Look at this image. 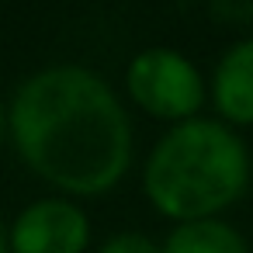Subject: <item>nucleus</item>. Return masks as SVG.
Listing matches in <instances>:
<instances>
[{
  "label": "nucleus",
  "instance_id": "423d86ee",
  "mask_svg": "<svg viewBox=\"0 0 253 253\" xmlns=\"http://www.w3.org/2000/svg\"><path fill=\"white\" fill-rule=\"evenodd\" d=\"M160 250L163 253H250L246 239L218 218L180 222Z\"/></svg>",
  "mask_w": 253,
  "mask_h": 253
},
{
  "label": "nucleus",
  "instance_id": "0eeeda50",
  "mask_svg": "<svg viewBox=\"0 0 253 253\" xmlns=\"http://www.w3.org/2000/svg\"><path fill=\"white\" fill-rule=\"evenodd\" d=\"M97 253H163V250L142 232H118V236L104 239Z\"/></svg>",
  "mask_w": 253,
  "mask_h": 253
},
{
  "label": "nucleus",
  "instance_id": "f03ea898",
  "mask_svg": "<svg viewBox=\"0 0 253 253\" xmlns=\"http://www.w3.org/2000/svg\"><path fill=\"white\" fill-rule=\"evenodd\" d=\"M142 187L160 215L201 222L246 194L250 153L229 125L191 118L156 142L142 170Z\"/></svg>",
  "mask_w": 253,
  "mask_h": 253
},
{
  "label": "nucleus",
  "instance_id": "f257e3e1",
  "mask_svg": "<svg viewBox=\"0 0 253 253\" xmlns=\"http://www.w3.org/2000/svg\"><path fill=\"white\" fill-rule=\"evenodd\" d=\"M21 160L66 194H104L132 163V125L115 90L87 66L32 73L7 108Z\"/></svg>",
  "mask_w": 253,
  "mask_h": 253
},
{
  "label": "nucleus",
  "instance_id": "39448f33",
  "mask_svg": "<svg viewBox=\"0 0 253 253\" xmlns=\"http://www.w3.org/2000/svg\"><path fill=\"white\" fill-rule=\"evenodd\" d=\"M215 108L232 125H253V39L236 42L215 66Z\"/></svg>",
  "mask_w": 253,
  "mask_h": 253
},
{
  "label": "nucleus",
  "instance_id": "1a4fd4ad",
  "mask_svg": "<svg viewBox=\"0 0 253 253\" xmlns=\"http://www.w3.org/2000/svg\"><path fill=\"white\" fill-rule=\"evenodd\" d=\"M0 253H7V236H4V229H0Z\"/></svg>",
  "mask_w": 253,
  "mask_h": 253
},
{
  "label": "nucleus",
  "instance_id": "20e7f679",
  "mask_svg": "<svg viewBox=\"0 0 253 253\" xmlns=\"http://www.w3.org/2000/svg\"><path fill=\"white\" fill-rule=\"evenodd\" d=\"M90 243V222L70 198H39L11 225V253H84Z\"/></svg>",
  "mask_w": 253,
  "mask_h": 253
},
{
  "label": "nucleus",
  "instance_id": "6e6552de",
  "mask_svg": "<svg viewBox=\"0 0 253 253\" xmlns=\"http://www.w3.org/2000/svg\"><path fill=\"white\" fill-rule=\"evenodd\" d=\"M4 128H7V108H4V101H0V139H4Z\"/></svg>",
  "mask_w": 253,
  "mask_h": 253
},
{
  "label": "nucleus",
  "instance_id": "7ed1b4c3",
  "mask_svg": "<svg viewBox=\"0 0 253 253\" xmlns=\"http://www.w3.org/2000/svg\"><path fill=\"white\" fill-rule=\"evenodd\" d=\"M125 87L132 94V101L156 115V118H170V122H191L205 101V84L198 66L177 52V49H142L125 73Z\"/></svg>",
  "mask_w": 253,
  "mask_h": 253
}]
</instances>
